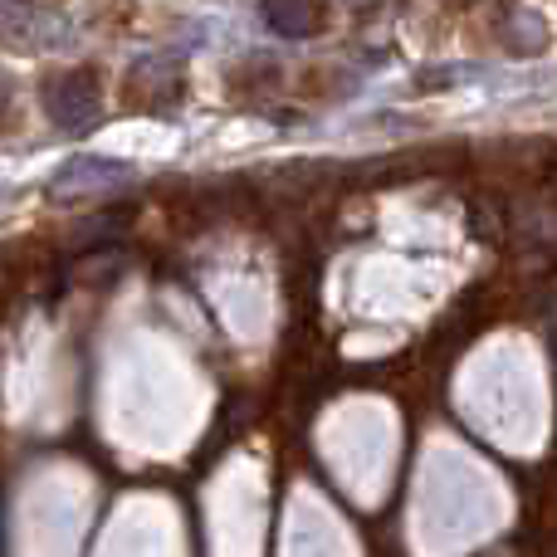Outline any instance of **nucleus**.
<instances>
[{"label": "nucleus", "mask_w": 557, "mask_h": 557, "mask_svg": "<svg viewBox=\"0 0 557 557\" xmlns=\"http://www.w3.org/2000/svg\"><path fill=\"white\" fill-rule=\"evenodd\" d=\"M5 98H10V88H5V78H0V113H5Z\"/></svg>", "instance_id": "6"}, {"label": "nucleus", "mask_w": 557, "mask_h": 557, "mask_svg": "<svg viewBox=\"0 0 557 557\" xmlns=\"http://www.w3.org/2000/svg\"><path fill=\"white\" fill-rule=\"evenodd\" d=\"M45 108H49V123L59 133L78 137L103 117V88H98L94 69H64V74L45 78Z\"/></svg>", "instance_id": "1"}, {"label": "nucleus", "mask_w": 557, "mask_h": 557, "mask_svg": "<svg viewBox=\"0 0 557 557\" xmlns=\"http://www.w3.org/2000/svg\"><path fill=\"white\" fill-rule=\"evenodd\" d=\"M108 182H127V166L117 162H98V157H74L69 166L54 172V196H74V191H98Z\"/></svg>", "instance_id": "3"}, {"label": "nucleus", "mask_w": 557, "mask_h": 557, "mask_svg": "<svg viewBox=\"0 0 557 557\" xmlns=\"http://www.w3.org/2000/svg\"><path fill=\"white\" fill-rule=\"evenodd\" d=\"M264 20L284 39H304L323 25V5L318 0H264Z\"/></svg>", "instance_id": "4"}, {"label": "nucleus", "mask_w": 557, "mask_h": 557, "mask_svg": "<svg viewBox=\"0 0 557 557\" xmlns=\"http://www.w3.org/2000/svg\"><path fill=\"white\" fill-rule=\"evenodd\" d=\"M499 39L513 54H539V49L548 45V29H543L539 10H509V20L499 25Z\"/></svg>", "instance_id": "5"}, {"label": "nucleus", "mask_w": 557, "mask_h": 557, "mask_svg": "<svg viewBox=\"0 0 557 557\" xmlns=\"http://www.w3.org/2000/svg\"><path fill=\"white\" fill-rule=\"evenodd\" d=\"M0 39L15 49H59L69 45V20L49 5H0Z\"/></svg>", "instance_id": "2"}, {"label": "nucleus", "mask_w": 557, "mask_h": 557, "mask_svg": "<svg viewBox=\"0 0 557 557\" xmlns=\"http://www.w3.org/2000/svg\"><path fill=\"white\" fill-rule=\"evenodd\" d=\"M460 5H470V0H460Z\"/></svg>", "instance_id": "7"}]
</instances>
